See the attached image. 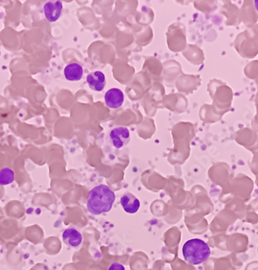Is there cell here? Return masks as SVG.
<instances>
[{
	"label": "cell",
	"mask_w": 258,
	"mask_h": 270,
	"mask_svg": "<svg viewBox=\"0 0 258 270\" xmlns=\"http://www.w3.org/2000/svg\"><path fill=\"white\" fill-rule=\"evenodd\" d=\"M64 76L67 81H80L83 76V67L77 62H72L65 67Z\"/></svg>",
	"instance_id": "cell-9"
},
{
	"label": "cell",
	"mask_w": 258,
	"mask_h": 270,
	"mask_svg": "<svg viewBox=\"0 0 258 270\" xmlns=\"http://www.w3.org/2000/svg\"><path fill=\"white\" fill-rule=\"evenodd\" d=\"M110 138L115 148L121 149L129 143L130 132L127 127H115L110 133Z\"/></svg>",
	"instance_id": "cell-3"
},
{
	"label": "cell",
	"mask_w": 258,
	"mask_h": 270,
	"mask_svg": "<svg viewBox=\"0 0 258 270\" xmlns=\"http://www.w3.org/2000/svg\"><path fill=\"white\" fill-rule=\"evenodd\" d=\"M125 101V95L122 90L113 88L109 90L105 95L106 106L111 109H118L122 106Z\"/></svg>",
	"instance_id": "cell-4"
},
{
	"label": "cell",
	"mask_w": 258,
	"mask_h": 270,
	"mask_svg": "<svg viewBox=\"0 0 258 270\" xmlns=\"http://www.w3.org/2000/svg\"><path fill=\"white\" fill-rule=\"evenodd\" d=\"M183 255L188 263L196 266L207 261L210 256V248L203 240L194 239L184 244Z\"/></svg>",
	"instance_id": "cell-2"
},
{
	"label": "cell",
	"mask_w": 258,
	"mask_h": 270,
	"mask_svg": "<svg viewBox=\"0 0 258 270\" xmlns=\"http://www.w3.org/2000/svg\"><path fill=\"white\" fill-rule=\"evenodd\" d=\"M15 180L14 171L12 169L3 168L0 171V185H5L12 183Z\"/></svg>",
	"instance_id": "cell-10"
},
{
	"label": "cell",
	"mask_w": 258,
	"mask_h": 270,
	"mask_svg": "<svg viewBox=\"0 0 258 270\" xmlns=\"http://www.w3.org/2000/svg\"><path fill=\"white\" fill-rule=\"evenodd\" d=\"M108 270H125V268L121 264L113 263L109 267Z\"/></svg>",
	"instance_id": "cell-11"
},
{
	"label": "cell",
	"mask_w": 258,
	"mask_h": 270,
	"mask_svg": "<svg viewBox=\"0 0 258 270\" xmlns=\"http://www.w3.org/2000/svg\"><path fill=\"white\" fill-rule=\"evenodd\" d=\"M86 81L90 89L97 92H101L106 86V77L103 72L100 71L92 72L90 75H88Z\"/></svg>",
	"instance_id": "cell-6"
},
{
	"label": "cell",
	"mask_w": 258,
	"mask_h": 270,
	"mask_svg": "<svg viewBox=\"0 0 258 270\" xmlns=\"http://www.w3.org/2000/svg\"><path fill=\"white\" fill-rule=\"evenodd\" d=\"M63 4L61 1H50L44 5V13L50 22H55L62 14Z\"/></svg>",
	"instance_id": "cell-5"
},
{
	"label": "cell",
	"mask_w": 258,
	"mask_h": 270,
	"mask_svg": "<svg viewBox=\"0 0 258 270\" xmlns=\"http://www.w3.org/2000/svg\"><path fill=\"white\" fill-rule=\"evenodd\" d=\"M115 201V192H112L108 186L98 185L94 187L89 193L87 209L92 214H101L111 211Z\"/></svg>",
	"instance_id": "cell-1"
},
{
	"label": "cell",
	"mask_w": 258,
	"mask_h": 270,
	"mask_svg": "<svg viewBox=\"0 0 258 270\" xmlns=\"http://www.w3.org/2000/svg\"><path fill=\"white\" fill-rule=\"evenodd\" d=\"M63 240L70 247H76L81 245L82 242V236L76 229H67L63 233Z\"/></svg>",
	"instance_id": "cell-8"
},
{
	"label": "cell",
	"mask_w": 258,
	"mask_h": 270,
	"mask_svg": "<svg viewBox=\"0 0 258 270\" xmlns=\"http://www.w3.org/2000/svg\"><path fill=\"white\" fill-rule=\"evenodd\" d=\"M120 202H121V205H122L124 210H125V212H129V213H135L140 210V207H141V203H140L138 199L129 192L125 193L122 196Z\"/></svg>",
	"instance_id": "cell-7"
}]
</instances>
